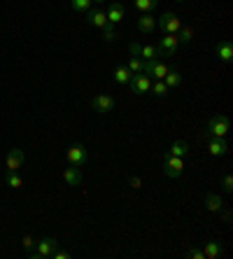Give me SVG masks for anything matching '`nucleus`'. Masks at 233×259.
I'll list each match as a JSON object with an SVG mask.
<instances>
[{"label": "nucleus", "instance_id": "nucleus-22", "mask_svg": "<svg viewBox=\"0 0 233 259\" xmlns=\"http://www.w3.org/2000/svg\"><path fill=\"white\" fill-rule=\"evenodd\" d=\"M187 152H189V145H187V140H175V143L170 145L168 154H173V157H184Z\"/></svg>", "mask_w": 233, "mask_h": 259}, {"label": "nucleus", "instance_id": "nucleus-7", "mask_svg": "<svg viewBox=\"0 0 233 259\" xmlns=\"http://www.w3.org/2000/svg\"><path fill=\"white\" fill-rule=\"evenodd\" d=\"M91 108L96 110L98 115H108L110 110L114 108V98L110 94H98V96L91 98Z\"/></svg>", "mask_w": 233, "mask_h": 259}, {"label": "nucleus", "instance_id": "nucleus-13", "mask_svg": "<svg viewBox=\"0 0 233 259\" xmlns=\"http://www.w3.org/2000/svg\"><path fill=\"white\" fill-rule=\"evenodd\" d=\"M208 152L212 154V157H224V154L228 152L226 140H224V138H210V143H208Z\"/></svg>", "mask_w": 233, "mask_h": 259}, {"label": "nucleus", "instance_id": "nucleus-9", "mask_svg": "<svg viewBox=\"0 0 233 259\" xmlns=\"http://www.w3.org/2000/svg\"><path fill=\"white\" fill-rule=\"evenodd\" d=\"M128 84H131L133 94H147V91L152 89V77L145 75V72H137V75H133V77L128 79Z\"/></svg>", "mask_w": 233, "mask_h": 259}, {"label": "nucleus", "instance_id": "nucleus-6", "mask_svg": "<svg viewBox=\"0 0 233 259\" xmlns=\"http://www.w3.org/2000/svg\"><path fill=\"white\" fill-rule=\"evenodd\" d=\"M159 54H166V56H175L177 54V49H179V40H177V35H170V33H166V35L159 40Z\"/></svg>", "mask_w": 233, "mask_h": 259}, {"label": "nucleus", "instance_id": "nucleus-23", "mask_svg": "<svg viewBox=\"0 0 233 259\" xmlns=\"http://www.w3.org/2000/svg\"><path fill=\"white\" fill-rule=\"evenodd\" d=\"M5 182H7V187H12V189H21L24 187V180H21V175L17 173V170H7V175H5Z\"/></svg>", "mask_w": 233, "mask_h": 259}, {"label": "nucleus", "instance_id": "nucleus-20", "mask_svg": "<svg viewBox=\"0 0 233 259\" xmlns=\"http://www.w3.org/2000/svg\"><path fill=\"white\" fill-rule=\"evenodd\" d=\"M133 77V72L128 70L126 66H117L114 68V82L117 84H128V79Z\"/></svg>", "mask_w": 233, "mask_h": 259}, {"label": "nucleus", "instance_id": "nucleus-29", "mask_svg": "<svg viewBox=\"0 0 233 259\" xmlns=\"http://www.w3.org/2000/svg\"><path fill=\"white\" fill-rule=\"evenodd\" d=\"M177 40H182V42H192L194 40V28L192 26H182V28H179V33H177Z\"/></svg>", "mask_w": 233, "mask_h": 259}, {"label": "nucleus", "instance_id": "nucleus-25", "mask_svg": "<svg viewBox=\"0 0 233 259\" xmlns=\"http://www.w3.org/2000/svg\"><path fill=\"white\" fill-rule=\"evenodd\" d=\"M91 3L94 0H70V5H72V10L75 12H79V14H86L91 10Z\"/></svg>", "mask_w": 233, "mask_h": 259}, {"label": "nucleus", "instance_id": "nucleus-33", "mask_svg": "<svg viewBox=\"0 0 233 259\" xmlns=\"http://www.w3.org/2000/svg\"><path fill=\"white\" fill-rule=\"evenodd\" d=\"M52 259H70V252H68V250H59V247H56L54 254H52Z\"/></svg>", "mask_w": 233, "mask_h": 259}, {"label": "nucleus", "instance_id": "nucleus-21", "mask_svg": "<svg viewBox=\"0 0 233 259\" xmlns=\"http://www.w3.org/2000/svg\"><path fill=\"white\" fill-rule=\"evenodd\" d=\"M137 56H140L143 61H154L156 56H161V54H159V47H156V45H143Z\"/></svg>", "mask_w": 233, "mask_h": 259}, {"label": "nucleus", "instance_id": "nucleus-30", "mask_svg": "<svg viewBox=\"0 0 233 259\" xmlns=\"http://www.w3.org/2000/svg\"><path fill=\"white\" fill-rule=\"evenodd\" d=\"M21 245H24L26 254H30V252H33V250H35V241H33V236H28V234H26L24 238H21Z\"/></svg>", "mask_w": 233, "mask_h": 259}, {"label": "nucleus", "instance_id": "nucleus-18", "mask_svg": "<svg viewBox=\"0 0 233 259\" xmlns=\"http://www.w3.org/2000/svg\"><path fill=\"white\" fill-rule=\"evenodd\" d=\"M163 82L168 84V89H175V87L182 84V72L175 70V68H168V72H166V77H163Z\"/></svg>", "mask_w": 233, "mask_h": 259}, {"label": "nucleus", "instance_id": "nucleus-17", "mask_svg": "<svg viewBox=\"0 0 233 259\" xmlns=\"http://www.w3.org/2000/svg\"><path fill=\"white\" fill-rule=\"evenodd\" d=\"M205 208H208L210 212H219L221 208H224V203H221V196L215 192H210L208 196H205Z\"/></svg>", "mask_w": 233, "mask_h": 259}, {"label": "nucleus", "instance_id": "nucleus-26", "mask_svg": "<svg viewBox=\"0 0 233 259\" xmlns=\"http://www.w3.org/2000/svg\"><path fill=\"white\" fill-rule=\"evenodd\" d=\"M103 40H105V42H114V40H117V28H114V24H105L103 26Z\"/></svg>", "mask_w": 233, "mask_h": 259}, {"label": "nucleus", "instance_id": "nucleus-2", "mask_svg": "<svg viewBox=\"0 0 233 259\" xmlns=\"http://www.w3.org/2000/svg\"><path fill=\"white\" fill-rule=\"evenodd\" d=\"M59 247V243H56V238H42V241H35V250L28 254L30 259H52V254H54V250Z\"/></svg>", "mask_w": 233, "mask_h": 259}, {"label": "nucleus", "instance_id": "nucleus-5", "mask_svg": "<svg viewBox=\"0 0 233 259\" xmlns=\"http://www.w3.org/2000/svg\"><path fill=\"white\" fill-rule=\"evenodd\" d=\"M182 170H184V161H182V157L163 154V175H166V178H179Z\"/></svg>", "mask_w": 233, "mask_h": 259}, {"label": "nucleus", "instance_id": "nucleus-24", "mask_svg": "<svg viewBox=\"0 0 233 259\" xmlns=\"http://www.w3.org/2000/svg\"><path fill=\"white\" fill-rule=\"evenodd\" d=\"M133 5L140 10V12H152L159 7V0H133Z\"/></svg>", "mask_w": 233, "mask_h": 259}, {"label": "nucleus", "instance_id": "nucleus-10", "mask_svg": "<svg viewBox=\"0 0 233 259\" xmlns=\"http://www.w3.org/2000/svg\"><path fill=\"white\" fill-rule=\"evenodd\" d=\"M24 150H17V147H14V150H10L7 152V157H5V168L7 170H19L21 168V166H24Z\"/></svg>", "mask_w": 233, "mask_h": 259}, {"label": "nucleus", "instance_id": "nucleus-16", "mask_svg": "<svg viewBox=\"0 0 233 259\" xmlns=\"http://www.w3.org/2000/svg\"><path fill=\"white\" fill-rule=\"evenodd\" d=\"M63 180H66L70 187H77L79 182H82V168H77V166L66 168V170H63Z\"/></svg>", "mask_w": 233, "mask_h": 259}, {"label": "nucleus", "instance_id": "nucleus-31", "mask_svg": "<svg viewBox=\"0 0 233 259\" xmlns=\"http://www.w3.org/2000/svg\"><path fill=\"white\" fill-rule=\"evenodd\" d=\"M221 189H224L226 194L233 192V178L231 175H224V180H221Z\"/></svg>", "mask_w": 233, "mask_h": 259}, {"label": "nucleus", "instance_id": "nucleus-28", "mask_svg": "<svg viewBox=\"0 0 233 259\" xmlns=\"http://www.w3.org/2000/svg\"><path fill=\"white\" fill-rule=\"evenodd\" d=\"M143 66H145V61L140 59V56H131V59H128V70L133 72V75H137V72H143Z\"/></svg>", "mask_w": 233, "mask_h": 259}, {"label": "nucleus", "instance_id": "nucleus-11", "mask_svg": "<svg viewBox=\"0 0 233 259\" xmlns=\"http://www.w3.org/2000/svg\"><path fill=\"white\" fill-rule=\"evenodd\" d=\"M137 30L140 33H145V35H150V33H154L156 28V17H152L150 12H143L140 17H137Z\"/></svg>", "mask_w": 233, "mask_h": 259}, {"label": "nucleus", "instance_id": "nucleus-19", "mask_svg": "<svg viewBox=\"0 0 233 259\" xmlns=\"http://www.w3.org/2000/svg\"><path fill=\"white\" fill-rule=\"evenodd\" d=\"M221 254V245L217 241H208L203 245V257L205 259H217Z\"/></svg>", "mask_w": 233, "mask_h": 259}, {"label": "nucleus", "instance_id": "nucleus-12", "mask_svg": "<svg viewBox=\"0 0 233 259\" xmlns=\"http://www.w3.org/2000/svg\"><path fill=\"white\" fill-rule=\"evenodd\" d=\"M126 19V10H124V5H121V3H117V0H114V3H110V10H108V24H121V21H124Z\"/></svg>", "mask_w": 233, "mask_h": 259}, {"label": "nucleus", "instance_id": "nucleus-3", "mask_svg": "<svg viewBox=\"0 0 233 259\" xmlns=\"http://www.w3.org/2000/svg\"><path fill=\"white\" fill-rule=\"evenodd\" d=\"M156 26L163 30V33H170V35H177L179 28H182V19L177 17L175 12H163V17L156 19Z\"/></svg>", "mask_w": 233, "mask_h": 259}, {"label": "nucleus", "instance_id": "nucleus-1", "mask_svg": "<svg viewBox=\"0 0 233 259\" xmlns=\"http://www.w3.org/2000/svg\"><path fill=\"white\" fill-rule=\"evenodd\" d=\"M228 131H231V119L226 115H215L208 121V128H205L210 138H226Z\"/></svg>", "mask_w": 233, "mask_h": 259}, {"label": "nucleus", "instance_id": "nucleus-15", "mask_svg": "<svg viewBox=\"0 0 233 259\" xmlns=\"http://www.w3.org/2000/svg\"><path fill=\"white\" fill-rule=\"evenodd\" d=\"M86 21H89V26L103 28V26L108 24V14L103 12V10H89V12H86Z\"/></svg>", "mask_w": 233, "mask_h": 259}, {"label": "nucleus", "instance_id": "nucleus-37", "mask_svg": "<svg viewBox=\"0 0 233 259\" xmlns=\"http://www.w3.org/2000/svg\"><path fill=\"white\" fill-rule=\"evenodd\" d=\"M175 3H184V0H175Z\"/></svg>", "mask_w": 233, "mask_h": 259}, {"label": "nucleus", "instance_id": "nucleus-34", "mask_svg": "<svg viewBox=\"0 0 233 259\" xmlns=\"http://www.w3.org/2000/svg\"><path fill=\"white\" fill-rule=\"evenodd\" d=\"M131 187L133 189H140V187H143V180H140V178H131Z\"/></svg>", "mask_w": 233, "mask_h": 259}, {"label": "nucleus", "instance_id": "nucleus-4", "mask_svg": "<svg viewBox=\"0 0 233 259\" xmlns=\"http://www.w3.org/2000/svg\"><path fill=\"white\" fill-rule=\"evenodd\" d=\"M66 159L70 166H77V168H84L86 166V161H89V150L84 147V145H72L70 150L66 152Z\"/></svg>", "mask_w": 233, "mask_h": 259}, {"label": "nucleus", "instance_id": "nucleus-35", "mask_svg": "<svg viewBox=\"0 0 233 259\" xmlns=\"http://www.w3.org/2000/svg\"><path fill=\"white\" fill-rule=\"evenodd\" d=\"M128 49H131V56L140 54V45H137V42H131V47H128Z\"/></svg>", "mask_w": 233, "mask_h": 259}, {"label": "nucleus", "instance_id": "nucleus-36", "mask_svg": "<svg viewBox=\"0 0 233 259\" xmlns=\"http://www.w3.org/2000/svg\"><path fill=\"white\" fill-rule=\"evenodd\" d=\"M94 3H98V5H103V3H108V0H94Z\"/></svg>", "mask_w": 233, "mask_h": 259}, {"label": "nucleus", "instance_id": "nucleus-32", "mask_svg": "<svg viewBox=\"0 0 233 259\" xmlns=\"http://www.w3.org/2000/svg\"><path fill=\"white\" fill-rule=\"evenodd\" d=\"M187 257H189V259H205L201 247H192V250H187Z\"/></svg>", "mask_w": 233, "mask_h": 259}, {"label": "nucleus", "instance_id": "nucleus-14", "mask_svg": "<svg viewBox=\"0 0 233 259\" xmlns=\"http://www.w3.org/2000/svg\"><path fill=\"white\" fill-rule=\"evenodd\" d=\"M217 56H219L224 63H231L233 61V42L231 40H219V42H217Z\"/></svg>", "mask_w": 233, "mask_h": 259}, {"label": "nucleus", "instance_id": "nucleus-27", "mask_svg": "<svg viewBox=\"0 0 233 259\" xmlns=\"http://www.w3.org/2000/svg\"><path fill=\"white\" fill-rule=\"evenodd\" d=\"M150 91L154 94V96H166L170 89H168V84L163 82V79H156V82H152V89Z\"/></svg>", "mask_w": 233, "mask_h": 259}, {"label": "nucleus", "instance_id": "nucleus-8", "mask_svg": "<svg viewBox=\"0 0 233 259\" xmlns=\"http://www.w3.org/2000/svg\"><path fill=\"white\" fill-rule=\"evenodd\" d=\"M143 72H145V75H150V77H154V79H163V77H166V72H168V66H166V63H161L159 59L145 61Z\"/></svg>", "mask_w": 233, "mask_h": 259}]
</instances>
